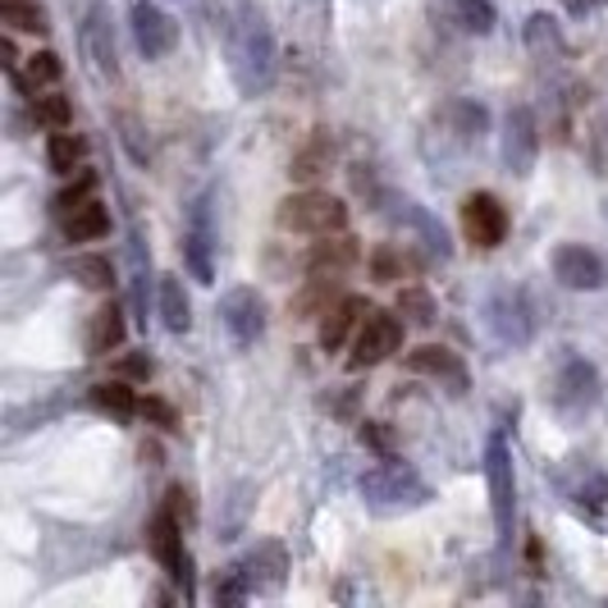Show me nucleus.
Returning a JSON list of instances; mask_svg holds the SVG:
<instances>
[{
	"label": "nucleus",
	"mask_w": 608,
	"mask_h": 608,
	"mask_svg": "<svg viewBox=\"0 0 608 608\" xmlns=\"http://www.w3.org/2000/svg\"><path fill=\"white\" fill-rule=\"evenodd\" d=\"M229 69L243 97H261L274 82V33L257 5H243L229 27Z\"/></svg>",
	"instance_id": "nucleus-1"
},
{
	"label": "nucleus",
	"mask_w": 608,
	"mask_h": 608,
	"mask_svg": "<svg viewBox=\"0 0 608 608\" xmlns=\"http://www.w3.org/2000/svg\"><path fill=\"white\" fill-rule=\"evenodd\" d=\"M280 219V229H293V234H339L348 225V206L339 198H329V192H293V198L280 202L274 211Z\"/></svg>",
	"instance_id": "nucleus-2"
},
{
	"label": "nucleus",
	"mask_w": 608,
	"mask_h": 608,
	"mask_svg": "<svg viewBox=\"0 0 608 608\" xmlns=\"http://www.w3.org/2000/svg\"><path fill=\"white\" fill-rule=\"evenodd\" d=\"M485 481H489V504H494V527L499 544H513V517H517V481H513V453L499 435L485 449Z\"/></svg>",
	"instance_id": "nucleus-3"
},
{
	"label": "nucleus",
	"mask_w": 608,
	"mask_h": 608,
	"mask_svg": "<svg viewBox=\"0 0 608 608\" xmlns=\"http://www.w3.org/2000/svg\"><path fill=\"white\" fill-rule=\"evenodd\" d=\"M485 320L494 329V339L508 344V348H527L531 335H536V312L521 289H494L489 302H485Z\"/></svg>",
	"instance_id": "nucleus-4"
},
{
	"label": "nucleus",
	"mask_w": 608,
	"mask_h": 608,
	"mask_svg": "<svg viewBox=\"0 0 608 608\" xmlns=\"http://www.w3.org/2000/svg\"><path fill=\"white\" fill-rule=\"evenodd\" d=\"M403 344V320L394 312H367L362 316V329H357L352 339V357H348V371H371L380 367L384 357H394Z\"/></svg>",
	"instance_id": "nucleus-5"
},
{
	"label": "nucleus",
	"mask_w": 608,
	"mask_h": 608,
	"mask_svg": "<svg viewBox=\"0 0 608 608\" xmlns=\"http://www.w3.org/2000/svg\"><path fill=\"white\" fill-rule=\"evenodd\" d=\"M362 494H367L371 504H380V508H403V504H421L426 499V485H421V476L412 472L407 462L384 458L380 466H371V472L362 476Z\"/></svg>",
	"instance_id": "nucleus-6"
},
{
	"label": "nucleus",
	"mask_w": 608,
	"mask_h": 608,
	"mask_svg": "<svg viewBox=\"0 0 608 608\" xmlns=\"http://www.w3.org/2000/svg\"><path fill=\"white\" fill-rule=\"evenodd\" d=\"M595 403H599V371L582 362V357H572L554 380V412L567 426H576V421H586V412Z\"/></svg>",
	"instance_id": "nucleus-7"
},
{
	"label": "nucleus",
	"mask_w": 608,
	"mask_h": 608,
	"mask_svg": "<svg viewBox=\"0 0 608 608\" xmlns=\"http://www.w3.org/2000/svg\"><path fill=\"white\" fill-rule=\"evenodd\" d=\"M82 60L92 65V74L101 82H115L120 78V55H115V27H110V10L105 5H92L88 19H82Z\"/></svg>",
	"instance_id": "nucleus-8"
},
{
	"label": "nucleus",
	"mask_w": 608,
	"mask_h": 608,
	"mask_svg": "<svg viewBox=\"0 0 608 608\" xmlns=\"http://www.w3.org/2000/svg\"><path fill=\"white\" fill-rule=\"evenodd\" d=\"M219 320H225V329L234 335L238 348H252L261 335H266V302L257 289H229L225 297H219Z\"/></svg>",
	"instance_id": "nucleus-9"
},
{
	"label": "nucleus",
	"mask_w": 608,
	"mask_h": 608,
	"mask_svg": "<svg viewBox=\"0 0 608 608\" xmlns=\"http://www.w3.org/2000/svg\"><path fill=\"white\" fill-rule=\"evenodd\" d=\"M238 576L247 582V595H274L284 586V572H289V554L280 540H257L252 549L243 554V563H234Z\"/></svg>",
	"instance_id": "nucleus-10"
},
{
	"label": "nucleus",
	"mask_w": 608,
	"mask_h": 608,
	"mask_svg": "<svg viewBox=\"0 0 608 608\" xmlns=\"http://www.w3.org/2000/svg\"><path fill=\"white\" fill-rule=\"evenodd\" d=\"M151 549H156L160 567L183 586V595H192V563H188V549H183V521L170 508H160L151 521Z\"/></svg>",
	"instance_id": "nucleus-11"
},
{
	"label": "nucleus",
	"mask_w": 608,
	"mask_h": 608,
	"mask_svg": "<svg viewBox=\"0 0 608 608\" xmlns=\"http://www.w3.org/2000/svg\"><path fill=\"white\" fill-rule=\"evenodd\" d=\"M462 234L476 247H499L508 238V211L494 192H472L462 202Z\"/></svg>",
	"instance_id": "nucleus-12"
},
{
	"label": "nucleus",
	"mask_w": 608,
	"mask_h": 608,
	"mask_svg": "<svg viewBox=\"0 0 608 608\" xmlns=\"http://www.w3.org/2000/svg\"><path fill=\"white\" fill-rule=\"evenodd\" d=\"M536 151H540V128L531 105H513L504 115V165L513 174H531Z\"/></svg>",
	"instance_id": "nucleus-13"
},
{
	"label": "nucleus",
	"mask_w": 608,
	"mask_h": 608,
	"mask_svg": "<svg viewBox=\"0 0 608 608\" xmlns=\"http://www.w3.org/2000/svg\"><path fill=\"white\" fill-rule=\"evenodd\" d=\"M554 280L567 284V289H576V293H595V289L608 284V270H604V261L590 252V247L563 243L559 252H554Z\"/></svg>",
	"instance_id": "nucleus-14"
},
{
	"label": "nucleus",
	"mask_w": 608,
	"mask_h": 608,
	"mask_svg": "<svg viewBox=\"0 0 608 608\" xmlns=\"http://www.w3.org/2000/svg\"><path fill=\"white\" fill-rule=\"evenodd\" d=\"M133 42H137V50H143L147 60H160V55L174 50L179 27H174V19L165 14L160 5H151V0H137V5H133Z\"/></svg>",
	"instance_id": "nucleus-15"
},
{
	"label": "nucleus",
	"mask_w": 608,
	"mask_h": 608,
	"mask_svg": "<svg viewBox=\"0 0 608 608\" xmlns=\"http://www.w3.org/2000/svg\"><path fill=\"white\" fill-rule=\"evenodd\" d=\"M188 270H192V280H202L211 284L215 280V266H211V247H215V225H211V198H198L188 211Z\"/></svg>",
	"instance_id": "nucleus-16"
},
{
	"label": "nucleus",
	"mask_w": 608,
	"mask_h": 608,
	"mask_svg": "<svg viewBox=\"0 0 608 608\" xmlns=\"http://www.w3.org/2000/svg\"><path fill=\"white\" fill-rule=\"evenodd\" d=\"M407 371H417V375H430V380H444L453 394L466 390V367H462V357L449 352V348H439V344H421V348H412L407 352Z\"/></svg>",
	"instance_id": "nucleus-17"
},
{
	"label": "nucleus",
	"mask_w": 608,
	"mask_h": 608,
	"mask_svg": "<svg viewBox=\"0 0 608 608\" xmlns=\"http://www.w3.org/2000/svg\"><path fill=\"white\" fill-rule=\"evenodd\" d=\"M371 307H367V297H339L335 307L325 312V320H320V348L325 352H339L344 344H348V335H352V325L362 320Z\"/></svg>",
	"instance_id": "nucleus-18"
},
{
	"label": "nucleus",
	"mask_w": 608,
	"mask_h": 608,
	"mask_svg": "<svg viewBox=\"0 0 608 608\" xmlns=\"http://www.w3.org/2000/svg\"><path fill=\"white\" fill-rule=\"evenodd\" d=\"M357 257H362V252H357V238H348V234H335V238H329V234H325V243L312 247L307 270H312V274H344Z\"/></svg>",
	"instance_id": "nucleus-19"
},
{
	"label": "nucleus",
	"mask_w": 608,
	"mask_h": 608,
	"mask_svg": "<svg viewBox=\"0 0 608 608\" xmlns=\"http://www.w3.org/2000/svg\"><path fill=\"white\" fill-rule=\"evenodd\" d=\"M335 297H339V274H312L307 289L293 297V320H316V316H325Z\"/></svg>",
	"instance_id": "nucleus-20"
},
{
	"label": "nucleus",
	"mask_w": 608,
	"mask_h": 608,
	"mask_svg": "<svg viewBox=\"0 0 608 608\" xmlns=\"http://www.w3.org/2000/svg\"><path fill=\"white\" fill-rule=\"evenodd\" d=\"M124 344V312L115 302H105V307L92 312V325H88V352L92 357H105L110 348Z\"/></svg>",
	"instance_id": "nucleus-21"
},
{
	"label": "nucleus",
	"mask_w": 608,
	"mask_h": 608,
	"mask_svg": "<svg viewBox=\"0 0 608 608\" xmlns=\"http://www.w3.org/2000/svg\"><path fill=\"white\" fill-rule=\"evenodd\" d=\"M110 234V211L92 198L88 206H78V211H69L65 215V238L69 243H97V238H105Z\"/></svg>",
	"instance_id": "nucleus-22"
},
{
	"label": "nucleus",
	"mask_w": 608,
	"mask_h": 608,
	"mask_svg": "<svg viewBox=\"0 0 608 608\" xmlns=\"http://www.w3.org/2000/svg\"><path fill=\"white\" fill-rule=\"evenodd\" d=\"M160 320L170 335H183L192 325V307H188V293L179 274H160Z\"/></svg>",
	"instance_id": "nucleus-23"
},
{
	"label": "nucleus",
	"mask_w": 608,
	"mask_h": 608,
	"mask_svg": "<svg viewBox=\"0 0 608 608\" xmlns=\"http://www.w3.org/2000/svg\"><path fill=\"white\" fill-rule=\"evenodd\" d=\"M444 10H449V19L462 27V33H476V37L494 33V23H499V14H494L489 0H444Z\"/></svg>",
	"instance_id": "nucleus-24"
},
{
	"label": "nucleus",
	"mask_w": 608,
	"mask_h": 608,
	"mask_svg": "<svg viewBox=\"0 0 608 608\" xmlns=\"http://www.w3.org/2000/svg\"><path fill=\"white\" fill-rule=\"evenodd\" d=\"M92 403L101 412H110V417H120V421H128L133 412H137V398H133V390H128L124 380H101V384H92Z\"/></svg>",
	"instance_id": "nucleus-25"
},
{
	"label": "nucleus",
	"mask_w": 608,
	"mask_h": 608,
	"mask_svg": "<svg viewBox=\"0 0 608 608\" xmlns=\"http://www.w3.org/2000/svg\"><path fill=\"white\" fill-rule=\"evenodd\" d=\"M527 46L540 55V60H559V55H563V33H559V23L549 19V14H531V19H527Z\"/></svg>",
	"instance_id": "nucleus-26"
},
{
	"label": "nucleus",
	"mask_w": 608,
	"mask_h": 608,
	"mask_svg": "<svg viewBox=\"0 0 608 608\" xmlns=\"http://www.w3.org/2000/svg\"><path fill=\"white\" fill-rule=\"evenodd\" d=\"M0 23H10L14 33H46V14L37 0H0Z\"/></svg>",
	"instance_id": "nucleus-27"
},
{
	"label": "nucleus",
	"mask_w": 608,
	"mask_h": 608,
	"mask_svg": "<svg viewBox=\"0 0 608 608\" xmlns=\"http://www.w3.org/2000/svg\"><path fill=\"white\" fill-rule=\"evenodd\" d=\"M329 170V143H325V137H320V143H312L307 151H297L293 156V183H316L320 174Z\"/></svg>",
	"instance_id": "nucleus-28"
},
{
	"label": "nucleus",
	"mask_w": 608,
	"mask_h": 608,
	"mask_svg": "<svg viewBox=\"0 0 608 608\" xmlns=\"http://www.w3.org/2000/svg\"><path fill=\"white\" fill-rule=\"evenodd\" d=\"M33 115H37V124H46L50 133H65L69 120H74V105H69L60 92H46V97H33Z\"/></svg>",
	"instance_id": "nucleus-29"
},
{
	"label": "nucleus",
	"mask_w": 608,
	"mask_h": 608,
	"mask_svg": "<svg viewBox=\"0 0 608 608\" xmlns=\"http://www.w3.org/2000/svg\"><path fill=\"white\" fill-rule=\"evenodd\" d=\"M46 160L55 174H74V165L82 160V137H69V133H50L46 143Z\"/></svg>",
	"instance_id": "nucleus-30"
},
{
	"label": "nucleus",
	"mask_w": 608,
	"mask_h": 608,
	"mask_svg": "<svg viewBox=\"0 0 608 608\" xmlns=\"http://www.w3.org/2000/svg\"><path fill=\"white\" fill-rule=\"evenodd\" d=\"M398 316H403L407 325H417V329L435 325V297H430L426 289H403V293H398Z\"/></svg>",
	"instance_id": "nucleus-31"
},
{
	"label": "nucleus",
	"mask_w": 608,
	"mask_h": 608,
	"mask_svg": "<svg viewBox=\"0 0 608 608\" xmlns=\"http://www.w3.org/2000/svg\"><path fill=\"white\" fill-rule=\"evenodd\" d=\"M69 274H74L82 289H110V280H115V270H110L105 257H74L69 261Z\"/></svg>",
	"instance_id": "nucleus-32"
},
{
	"label": "nucleus",
	"mask_w": 608,
	"mask_h": 608,
	"mask_svg": "<svg viewBox=\"0 0 608 608\" xmlns=\"http://www.w3.org/2000/svg\"><path fill=\"white\" fill-rule=\"evenodd\" d=\"M572 499L576 504H590V508H599L604 499H608V481L599 476V472H590V466H582V476H576V485H572Z\"/></svg>",
	"instance_id": "nucleus-33"
},
{
	"label": "nucleus",
	"mask_w": 608,
	"mask_h": 608,
	"mask_svg": "<svg viewBox=\"0 0 608 608\" xmlns=\"http://www.w3.org/2000/svg\"><path fill=\"white\" fill-rule=\"evenodd\" d=\"M92 188H97V174H92V170H82L78 183H69V188L60 192V198H55V211L69 215V211H78V206H88V202H92Z\"/></svg>",
	"instance_id": "nucleus-34"
},
{
	"label": "nucleus",
	"mask_w": 608,
	"mask_h": 608,
	"mask_svg": "<svg viewBox=\"0 0 608 608\" xmlns=\"http://www.w3.org/2000/svg\"><path fill=\"white\" fill-rule=\"evenodd\" d=\"M65 65H60V55L55 50H37V55H27V78L33 82H60Z\"/></svg>",
	"instance_id": "nucleus-35"
},
{
	"label": "nucleus",
	"mask_w": 608,
	"mask_h": 608,
	"mask_svg": "<svg viewBox=\"0 0 608 608\" xmlns=\"http://www.w3.org/2000/svg\"><path fill=\"white\" fill-rule=\"evenodd\" d=\"M403 257L394 252V247H380V252L371 257V270H375V280H384V284H394L398 280V274H403Z\"/></svg>",
	"instance_id": "nucleus-36"
},
{
	"label": "nucleus",
	"mask_w": 608,
	"mask_h": 608,
	"mask_svg": "<svg viewBox=\"0 0 608 608\" xmlns=\"http://www.w3.org/2000/svg\"><path fill=\"white\" fill-rule=\"evenodd\" d=\"M137 412H143L147 421H156V426H165V430H174V412H170V403H160V398H143V403H137Z\"/></svg>",
	"instance_id": "nucleus-37"
},
{
	"label": "nucleus",
	"mask_w": 608,
	"mask_h": 608,
	"mask_svg": "<svg viewBox=\"0 0 608 608\" xmlns=\"http://www.w3.org/2000/svg\"><path fill=\"white\" fill-rule=\"evenodd\" d=\"M151 357L147 352H133V357H124L120 362V375H128V380H151Z\"/></svg>",
	"instance_id": "nucleus-38"
},
{
	"label": "nucleus",
	"mask_w": 608,
	"mask_h": 608,
	"mask_svg": "<svg viewBox=\"0 0 608 608\" xmlns=\"http://www.w3.org/2000/svg\"><path fill=\"white\" fill-rule=\"evenodd\" d=\"M362 444H371V449H380V453H390V430H380L375 421L362 426Z\"/></svg>",
	"instance_id": "nucleus-39"
},
{
	"label": "nucleus",
	"mask_w": 608,
	"mask_h": 608,
	"mask_svg": "<svg viewBox=\"0 0 608 608\" xmlns=\"http://www.w3.org/2000/svg\"><path fill=\"white\" fill-rule=\"evenodd\" d=\"M0 65H5L10 74H14V65H19V55H14V42H10V37H0Z\"/></svg>",
	"instance_id": "nucleus-40"
},
{
	"label": "nucleus",
	"mask_w": 608,
	"mask_h": 608,
	"mask_svg": "<svg viewBox=\"0 0 608 608\" xmlns=\"http://www.w3.org/2000/svg\"><path fill=\"white\" fill-rule=\"evenodd\" d=\"M599 5H604V0H567V10H572L576 19H586V14H590V10H599Z\"/></svg>",
	"instance_id": "nucleus-41"
}]
</instances>
